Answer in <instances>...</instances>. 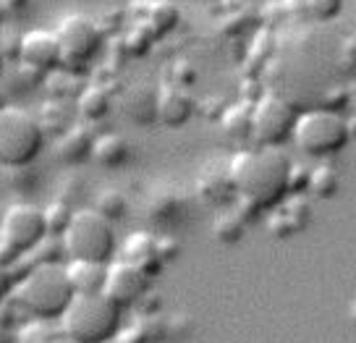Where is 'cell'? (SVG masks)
<instances>
[{
	"label": "cell",
	"instance_id": "cell-1",
	"mask_svg": "<svg viewBox=\"0 0 356 343\" xmlns=\"http://www.w3.org/2000/svg\"><path fill=\"white\" fill-rule=\"evenodd\" d=\"M236 197L252 202L262 212L275 210L289 197V155L278 147H252L228 160Z\"/></svg>",
	"mask_w": 356,
	"mask_h": 343
},
{
	"label": "cell",
	"instance_id": "cell-2",
	"mask_svg": "<svg viewBox=\"0 0 356 343\" xmlns=\"http://www.w3.org/2000/svg\"><path fill=\"white\" fill-rule=\"evenodd\" d=\"M13 296L29 320L60 322L76 294L68 280L66 265H32L19 278Z\"/></svg>",
	"mask_w": 356,
	"mask_h": 343
},
{
	"label": "cell",
	"instance_id": "cell-3",
	"mask_svg": "<svg viewBox=\"0 0 356 343\" xmlns=\"http://www.w3.org/2000/svg\"><path fill=\"white\" fill-rule=\"evenodd\" d=\"M123 328V310L108 296H74L60 317V333L66 343H113Z\"/></svg>",
	"mask_w": 356,
	"mask_h": 343
},
{
	"label": "cell",
	"instance_id": "cell-4",
	"mask_svg": "<svg viewBox=\"0 0 356 343\" xmlns=\"http://www.w3.org/2000/svg\"><path fill=\"white\" fill-rule=\"evenodd\" d=\"M71 262H100L111 265L115 257V225L92 207L74 210L66 233L60 236Z\"/></svg>",
	"mask_w": 356,
	"mask_h": 343
},
{
	"label": "cell",
	"instance_id": "cell-5",
	"mask_svg": "<svg viewBox=\"0 0 356 343\" xmlns=\"http://www.w3.org/2000/svg\"><path fill=\"white\" fill-rule=\"evenodd\" d=\"M44 147L42 126L32 111L22 105L0 108V166L24 168L32 166Z\"/></svg>",
	"mask_w": 356,
	"mask_h": 343
},
{
	"label": "cell",
	"instance_id": "cell-6",
	"mask_svg": "<svg viewBox=\"0 0 356 343\" xmlns=\"http://www.w3.org/2000/svg\"><path fill=\"white\" fill-rule=\"evenodd\" d=\"M291 139L304 155L320 160V157L338 155L341 150H346V144L351 142V123L341 113L312 108L296 115Z\"/></svg>",
	"mask_w": 356,
	"mask_h": 343
},
{
	"label": "cell",
	"instance_id": "cell-7",
	"mask_svg": "<svg viewBox=\"0 0 356 343\" xmlns=\"http://www.w3.org/2000/svg\"><path fill=\"white\" fill-rule=\"evenodd\" d=\"M296 108L283 95L265 92L252 105V139L257 147H283L296 126Z\"/></svg>",
	"mask_w": 356,
	"mask_h": 343
},
{
	"label": "cell",
	"instance_id": "cell-8",
	"mask_svg": "<svg viewBox=\"0 0 356 343\" xmlns=\"http://www.w3.org/2000/svg\"><path fill=\"white\" fill-rule=\"evenodd\" d=\"M102 29L100 24H95L84 13H71L58 24L56 40L60 45V56L63 63L60 68H76L87 66L89 61L102 50Z\"/></svg>",
	"mask_w": 356,
	"mask_h": 343
},
{
	"label": "cell",
	"instance_id": "cell-9",
	"mask_svg": "<svg viewBox=\"0 0 356 343\" xmlns=\"http://www.w3.org/2000/svg\"><path fill=\"white\" fill-rule=\"evenodd\" d=\"M44 236H47V228H44L42 207L29 205V202H16V205H11L8 210L3 212L0 239L6 244H11L16 252L29 255Z\"/></svg>",
	"mask_w": 356,
	"mask_h": 343
},
{
	"label": "cell",
	"instance_id": "cell-10",
	"mask_svg": "<svg viewBox=\"0 0 356 343\" xmlns=\"http://www.w3.org/2000/svg\"><path fill=\"white\" fill-rule=\"evenodd\" d=\"M149 283H152V278H147L139 267H134L126 260H118V262L108 265L102 296H108L115 307L129 310V307L142 304V299L149 294Z\"/></svg>",
	"mask_w": 356,
	"mask_h": 343
},
{
	"label": "cell",
	"instance_id": "cell-11",
	"mask_svg": "<svg viewBox=\"0 0 356 343\" xmlns=\"http://www.w3.org/2000/svg\"><path fill=\"white\" fill-rule=\"evenodd\" d=\"M197 197L212 210L231 207L236 202V186L228 163L222 160H207L197 173Z\"/></svg>",
	"mask_w": 356,
	"mask_h": 343
},
{
	"label": "cell",
	"instance_id": "cell-12",
	"mask_svg": "<svg viewBox=\"0 0 356 343\" xmlns=\"http://www.w3.org/2000/svg\"><path fill=\"white\" fill-rule=\"evenodd\" d=\"M19 61L24 66L40 71V74H50V71L60 68L63 56H60V45L56 40V32L32 29V32L22 34V40H19Z\"/></svg>",
	"mask_w": 356,
	"mask_h": 343
},
{
	"label": "cell",
	"instance_id": "cell-13",
	"mask_svg": "<svg viewBox=\"0 0 356 343\" xmlns=\"http://www.w3.org/2000/svg\"><path fill=\"white\" fill-rule=\"evenodd\" d=\"M157 89L147 81L126 87L118 97L121 113L136 126H152L157 121Z\"/></svg>",
	"mask_w": 356,
	"mask_h": 343
},
{
	"label": "cell",
	"instance_id": "cell-14",
	"mask_svg": "<svg viewBox=\"0 0 356 343\" xmlns=\"http://www.w3.org/2000/svg\"><path fill=\"white\" fill-rule=\"evenodd\" d=\"M197 111V102L189 95V89H178L163 84L157 89V121L168 129H181L191 121Z\"/></svg>",
	"mask_w": 356,
	"mask_h": 343
},
{
	"label": "cell",
	"instance_id": "cell-15",
	"mask_svg": "<svg viewBox=\"0 0 356 343\" xmlns=\"http://www.w3.org/2000/svg\"><path fill=\"white\" fill-rule=\"evenodd\" d=\"M147 215L157 225H173L186 215V194L170 184H160L147 197Z\"/></svg>",
	"mask_w": 356,
	"mask_h": 343
},
{
	"label": "cell",
	"instance_id": "cell-16",
	"mask_svg": "<svg viewBox=\"0 0 356 343\" xmlns=\"http://www.w3.org/2000/svg\"><path fill=\"white\" fill-rule=\"evenodd\" d=\"M123 260L131 262L134 267H139L147 278L160 276L165 265L157 255V236L147 231H136L126 239V246H123Z\"/></svg>",
	"mask_w": 356,
	"mask_h": 343
},
{
	"label": "cell",
	"instance_id": "cell-17",
	"mask_svg": "<svg viewBox=\"0 0 356 343\" xmlns=\"http://www.w3.org/2000/svg\"><path fill=\"white\" fill-rule=\"evenodd\" d=\"M92 144L95 134L87 123H74L63 136H58L56 155L63 166H81L92 157Z\"/></svg>",
	"mask_w": 356,
	"mask_h": 343
},
{
	"label": "cell",
	"instance_id": "cell-18",
	"mask_svg": "<svg viewBox=\"0 0 356 343\" xmlns=\"http://www.w3.org/2000/svg\"><path fill=\"white\" fill-rule=\"evenodd\" d=\"M131 157V144L121 134H102L95 136L92 144V160L100 168H123Z\"/></svg>",
	"mask_w": 356,
	"mask_h": 343
},
{
	"label": "cell",
	"instance_id": "cell-19",
	"mask_svg": "<svg viewBox=\"0 0 356 343\" xmlns=\"http://www.w3.org/2000/svg\"><path fill=\"white\" fill-rule=\"evenodd\" d=\"M66 273L76 296H92V294H102L108 265H100V262H71V265H66Z\"/></svg>",
	"mask_w": 356,
	"mask_h": 343
},
{
	"label": "cell",
	"instance_id": "cell-20",
	"mask_svg": "<svg viewBox=\"0 0 356 343\" xmlns=\"http://www.w3.org/2000/svg\"><path fill=\"white\" fill-rule=\"evenodd\" d=\"M113 108V92L108 84H92L79 92L76 111L81 113V118L87 123L102 121Z\"/></svg>",
	"mask_w": 356,
	"mask_h": 343
},
{
	"label": "cell",
	"instance_id": "cell-21",
	"mask_svg": "<svg viewBox=\"0 0 356 343\" xmlns=\"http://www.w3.org/2000/svg\"><path fill=\"white\" fill-rule=\"evenodd\" d=\"M249 225L244 223V218L236 212V207H222V210H215V218H212V236L220 244H238L244 241Z\"/></svg>",
	"mask_w": 356,
	"mask_h": 343
},
{
	"label": "cell",
	"instance_id": "cell-22",
	"mask_svg": "<svg viewBox=\"0 0 356 343\" xmlns=\"http://www.w3.org/2000/svg\"><path fill=\"white\" fill-rule=\"evenodd\" d=\"M222 131L234 142H246L252 139V105L249 102H234L228 105L220 115Z\"/></svg>",
	"mask_w": 356,
	"mask_h": 343
},
{
	"label": "cell",
	"instance_id": "cell-23",
	"mask_svg": "<svg viewBox=\"0 0 356 343\" xmlns=\"http://www.w3.org/2000/svg\"><path fill=\"white\" fill-rule=\"evenodd\" d=\"M68 111V102L66 100H50L44 102L42 108H40V115H37V121H40V126H42V134L47 136H63V134L74 126V115Z\"/></svg>",
	"mask_w": 356,
	"mask_h": 343
},
{
	"label": "cell",
	"instance_id": "cell-24",
	"mask_svg": "<svg viewBox=\"0 0 356 343\" xmlns=\"http://www.w3.org/2000/svg\"><path fill=\"white\" fill-rule=\"evenodd\" d=\"M341 189V176L330 163H320V166L309 168V186L307 194L317 197V200H333Z\"/></svg>",
	"mask_w": 356,
	"mask_h": 343
},
{
	"label": "cell",
	"instance_id": "cell-25",
	"mask_svg": "<svg viewBox=\"0 0 356 343\" xmlns=\"http://www.w3.org/2000/svg\"><path fill=\"white\" fill-rule=\"evenodd\" d=\"M149 8L145 13V24L155 34H168L170 29H176L181 22V11L170 0H149Z\"/></svg>",
	"mask_w": 356,
	"mask_h": 343
},
{
	"label": "cell",
	"instance_id": "cell-26",
	"mask_svg": "<svg viewBox=\"0 0 356 343\" xmlns=\"http://www.w3.org/2000/svg\"><path fill=\"white\" fill-rule=\"evenodd\" d=\"M92 210L102 215L108 223H121L126 218V212H129V200H126V194H123L121 189H102L100 194H97V200H95V207Z\"/></svg>",
	"mask_w": 356,
	"mask_h": 343
},
{
	"label": "cell",
	"instance_id": "cell-27",
	"mask_svg": "<svg viewBox=\"0 0 356 343\" xmlns=\"http://www.w3.org/2000/svg\"><path fill=\"white\" fill-rule=\"evenodd\" d=\"M42 215H44V228H47V236H63L68 228V223L74 218V207H68L63 202H50L47 207H42Z\"/></svg>",
	"mask_w": 356,
	"mask_h": 343
},
{
	"label": "cell",
	"instance_id": "cell-28",
	"mask_svg": "<svg viewBox=\"0 0 356 343\" xmlns=\"http://www.w3.org/2000/svg\"><path fill=\"white\" fill-rule=\"evenodd\" d=\"M152 40H155V32L145 22H139L134 29H129L126 40H123V47L129 53H134V56H145L147 50H149V45H152Z\"/></svg>",
	"mask_w": 356,
	"mask_h": 343
},
{
	"label": "cell",
	"instance_id": "cell-29",
	"mask_svg": "<svg viewBox=\"0 0 356 343\" xmlns=\"http://www.w3.org/2000/svg\"><path fill=\"white\" fill-rule=\"evenodd\" d=\"M197 79H200V71L194 68V63L186 61V58H181V61H176V63L170 66L168 84H170V87H178V89H189L197 84Z\"/></svg>",
	"mask_w": 356,
	"mask_h": 343
},
{
	"label": "cell",
	"instance_id": "cell-30",
	"mask_svg": "<svg viewBox=\"0 0 356 343\" xmlns=\"http://www.w3.org/2000/svg\"><path fill=\"white\" fill-rule=\"evenodd\" d=\"M343 8V0H307V13L317 22H330Z\"/></svg>",
	"mask_w": 356,
	"mask_h": 343
},
{
	"label": "cell",
	"instance_id": "cell-31",
	"mask_svg": "<svg viewBox=\"0 0 356 343\" xmlns=\"http://www.w3.org/2000/svg\"><path fill=\"white\" fill-rule=\"evenodd\" d=\"M307 186H309V166L291 163V170H289V194H307Z\"/></svg>",
	"mask_w": 356,
	"mask_h": 343
},
{
	"label": "cell",
	"instance_id": "cell-32",
	"mask_svg": "<svg viewBox=\"0 0 356 343\" xmlns=\"http://www.w3.org/2000/svg\"><path fill=\"white\" fill-rule=\"evenodd\" d=\"M157 255L163 260V265H170L173 260H178L181 255V241H178L176 236H157Z\"/></svg>",
	"mask_w": 356,
	"mask_h": 343
},
{
	"label": "cell",
	"instance_id": "cell-33",
	"mask_svg": "<svg viewBox=\"0 0 356 343\" xmlns=\"http://www.w3.org/2000/svg\"><path fill=\"white\" fill-rule=\"evenodd\" d=\"M81 197H84V184H81L79 178H68L66 184L60 186V191H58V202H63V205H68V207L79 205Z\"/></svg>",
	"mask_w": 356,
	"mask_h": 343
},
{
	"label": "cell",
	"instance_id": "cell-34",
	"mask_svg": "<svg viewBox=\"0 0 356 343\" xmlns=\"http://www.w3.org/2000/svg\"><path fill=\"white\" fill-rule=\"evenodd\" d=\"M8 184H11L13 189H19V191H29V189L37 186V176L34 173H29V166L24 168H8Z\"/></svg>",
	"mask_w": 356,
	"mask_h": 343
},
{
	"label": "cell",
	"instance_id": "cell-35",
	"mask_svg": "<svg viewBox=\"0 0 356 343\" xmlns=\"http://www.w3.org/2000/svg\"><path fill=\"white\" fill-rule=\"evenodd\" d=\"M241 89H244L241 102H249V105H254V102L265 95V89H262V81H259V79H246L244 84H241Z\"/></svg>",
	"mask_w": 356,
	"mask_h": 343
},
{
	"label": "cell",
	"instance_id": "cell-36",
	"mask_svg": "<svg viewBox=\"0 0 356 343\" xmlns=\"http://www.w3.org/2000/svg\"><path fill=\"white\" fill-rule=\"evenodd\" d=\"M341 68L354 71V40H346L341 45Z\"/></svg>",
	"mask_w": 356,
	"mask_h": 343
},
{
	"label": "cell",
	"instance_id": "cell-37",
	"mask_svg": "<svg viewBox=\"0 0 356 343\" xmlns=\"http://www.w3.org/2000/svg\"><path fill=\"white\" fill-rule=\"evenodd\" d=\"M280 6L293 16H304L307 13V0H280Z\"/></svg>",
	"mask_w": 356,
	"mask_h": 343
},
{
	"label": "cell",
	"instance_id": "cell-38",
	"mask_svg": "<svg viewBox=\"0 0 356 343\" xmlns=\"http://www.w3.org/2000/svg\"><path fill=\"white\" fill-rule=\"evenodd\" d=\"M3 6H8L11 11H22L24 6H26V0H3Z\"/></svg>",
	"mask_w": 356,
	"mask_h": 343
},
{
	"label": "cell",
	"instance_id": "cell-39",
	"mask_svg": "<svg viewBox=\"0 0 356 343\" xmlns=\"http://www.w3.org/2000/svg\"><path fill=\"white\" fill-rule=\"evenodd\" d=\"M3 74H6V56L0 53V79H3Z\"/></svg>",
	"mask_w": 356,
	"mask_h": 343
}]
</instances>
